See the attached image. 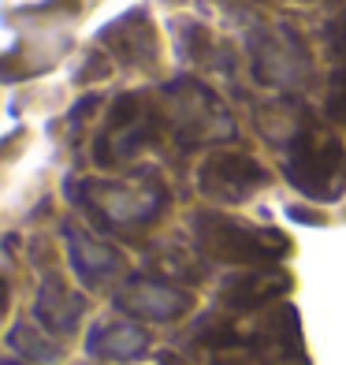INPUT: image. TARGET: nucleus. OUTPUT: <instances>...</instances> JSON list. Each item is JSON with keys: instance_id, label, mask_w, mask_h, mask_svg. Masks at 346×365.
I'll use <instances>...</instances> for the list:
<instances>
[{"instance_id": "7ed1b4c3", "label": "nucleus", "mask_w": 346, "mask_h": 365, "mask_svg": "<svg viewBox=\"0 0 346 365\" xmlns=\"http://www.w3.org/2000/svg\"><path fill=\"white\" fill-rule=\"evenodd\" d=\"M268 182V172L261 168L253 157L246 153H212L201 172H197V187L212 202H246Z\"/></svg>"}, {"instance_id": "f03ea898", "label": "nucleus", "mask_w": 346, "mask_h": 365, "mask_svg": "<svg viewBox=\"0 0 346 365\" xmlns=\"http://www.w3.org/2000/svg\"><path fill=\"white\" fill-rule=\"evenodd\" d=\"M342 172V145L332 130L320 123H305L294 135L290 157H287V179L298 187L305 197H335V179Z\"/></svg>"}, {"instance_id": "39448f33", "label": "nucleus", "mask_w": 346, "mask_h": 365, "mask_svg": "<svg viewBox=\"0 0 346 365\" xmlns=\"http://www.w3.org/2000/svg\"><path fill=\"white\" fill-rule=\"evenodd\" d=\"M290 291V279L287 272H268V269H253V272H242V276H231L220 298L224 306L231 309H257V306H268L272 298L287 294Z\"/></svg>"}, {"instance_id": "6e6552de", "label": "nucleus", "mask_w": 346, "mask_h": 365, "mask_svg": "<svg viewBox=\"0 0 346 365\" xmlns=\"http://www.w3.org/2000/svg\"><path fill=\"white\" fill-rule=\"evenodd\" d=\"M327 41H332L335 53H346V15L332 23V30H327Z\"/></svg>"}, {"instance_id": "0eeeda50", "label": "nucleus", "mask_w": 346, "mask_h": 365, "mask_svg": "<svg viewBox=\"0 0 346 365\" xmlns=\"http://www.w3.org/2000/svg\"><path fill=\"white\" fill-rule=\"evenodd\" d=\"M327 115H332L335 123H346V63L332 75V86H327Z\"/></svg>"}, {"instance_id": "f257e3e1", "label": "nucleus", "mask_w": 346, "mask_h": 365, "mask_svg": "<svg viewBox=\"0 0 346 365\" xmlns=\"http://www.w3.org/2000/svg\"><path fill=\"white\" fill-rule=\"evenodd\" d=\"M197 242L209 257H220L231 264H265L290 250V242L272 227H250L242 220L201 212L197 217Z\"/></svg>"}, {"instance_id": "20e7f679", "label": "nucleus", "mask_w": 346, "mask_h": 365, "mask_svg": "<svg viewBox=\"0 0 346 365\" xmlns=\"http://www.w3.org/2000/svg\"><path fill=\"white\" fill-rule=\"evenodd\" d=\"M115 302H120L127 313H135V317H153V321H172L175 313H183L190 306L187 294H179L175 287H164L157 279H138V284L123 287L115 294Z\"/></svg>"}, {"instance_id": "423d86ee", "label": "nucleus", "mask_w": 346, "mask_h": 365, "mask_svg": "<svg viewBox=\"0 0 346 365\" xmlns=\"http://www.w3.org/2000/svg\"><path fill=\"white\" fill-rule=\"evenodd\" d=\"M90 351L93 354H101V358H138L145 351V336L138 328H130V324H101L97 328V336L90 339Z\"/></svg>"}]
</instances>
